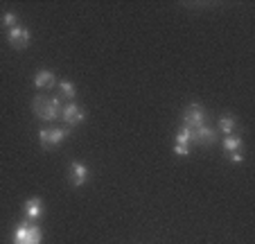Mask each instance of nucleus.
Masks as SVG:
<instances>
[{
	"label": "nucleus",
	"mask_w": 255,
	"mask_h": 244,
	"mask_svg": "<svg viewBox=\"0 0 255 244\" xmlns=\"http://www.w3.org/2000/svg\"><path fill=\"white\" fill-rule=\"evenodd\" d=\"M190 143H192V129L181 127V129L176 131V145H185V147H190Z\"/></svg>",
	"instance_id": "nucleus-14"
},
{
	"label": "nucleus",
	"mask_w": 255,
	"mask_h": 244,
	"mask_svg": "<svg viewBox=\"0 0 255 244\" xmlns=\"http://www.w3.org/2000/svg\"><path fill=\"white\" fill-rule=\"evenodd\" d=\"M192 143L203 145V147H208V145H215V143H217V131L210 129L208 125L199 127V129L192 131Z\"/></svg>",
	"instance_id": "nucleus-7"
},
{
	"label": "nucleus",
	"mask_w": 255,
	"mask_h": 244,
	"mask_svg": "<svg viewBox=\"0 0 255 244\" xmlns=\"http://www.w3.org/2000/svg\"><path fill=\"white\" fill-rule=\"evenodd\" d=\"M61 118L68 127H79L84 120H86V111H84L77 102H68L61 109Z\"/></svg>",
	"instance_id": "nucleus-5"
},
{
	"label": "nucleus",
	"mask_w": 255,
	"mask_h": 244,
	"mask_svg": "<svg viewBox=\"0 0 255 244\" xmlns=\"http://www.w3.org/2000/svg\"><path fill=\"white\" fill-rule=\"evenodd\" d=\"M235 129H237V122H235V118H233L231 113H226V115L219 118V131H222L224 136H233L235 134Z\"/></svg>",
	"instance_id": "nucleus-11"
},
{
	"label": "nucleus",
	"mask_w": 255,
	"mask_h": 244,
	"mask_svg": "<svg viewBox=\"0 0 255 244\" xmlns=\"http://www.w3.org/2000/svg\"><path fill=\"white\" fill-rule=\"evenodd\" d=\"M70 136V127H52V129H41L39 131V143L43 149L59 147L63 140Z\"/></svg>",
	"instance_id": "nucleus-3"
},
{
	"label": "nucleus",
	"mask_w": 255,
	"mask_h": 244,
	"mask_svg": "<svg viewBox=\"0 0 255 244\" xmlns=\"http://www.w3.org/2000/svg\"><path fill=\"white\" fill-rule=\"evenodd\" d=\"M16 25H20V23H18V16H16L14 11H7V14H2V27L11 29V27H16Z\"/></svg>",
	"instance_id": "nucleus-15"
},
{
	"label": "nucleus",
	"mask_w": 255,
	"mask_h": 244,
	"mask_svg": "<svg viewBox=\"0 0 255 244\" xmlns=\"http://www.w3.org/2000/svg\"><path fill=\"white\" fill-rule=\"evenodd\" d=\"M206 125V111H203L201 104H190L188 109L183 111V127L188 129H199V127Z\"/></svg>",
	"instance_id": "nucleus-4"
},
{
	"label": "nucleus",
	"mask_w": 255,
	"mask_h": 244,
	"mask_svg": "<svg viewBox=\"0 0 255 244\" xmlns=\"http://www.w3.org/2000/svg\"><path fill=\"white\" fill-rule=\"evenodd\" d=\"M25 217H27V222L41 220V217H43V199L32 197V199L25 201Z\"/></svg>",
	"instance_id": "nucleus-9"
},
{
	"label": "nucleus",
	"mask_w": 255,
	"mask_h": 244,
	"mask_svg": "<svg viewBox=\"0 0 255 244\" xmlns=\"http://www.w3.org/2000/svg\"><path fill=\"white\" fill-rule=\"evenodd\" d=\"M222 145H224V149H226L228 154H237V152H242V138L240 136H224V140H222Z\"/></svg>",
	"instance_id": "nucleus-12"
},
{
	"label": "nucleus",
	"mask_w": 255,
	"mask_h": 244,
	"mask_svg": "<svg viewBox=\"0 0 255 244\" xmlns=\"http://www.w3.org/2000/svg\"><path fill=\"white\" fill-rule=\"evenodd\" d=\"M231 161H233V163H242V161H244V156H242V152L231 154Z\"/></svg>",
	"instance_id": "nucleus-17"
},
{
	"label": "nucleus",
	"mask_w": 255,
	"mask_h": 244,
	"mask_svg": "<svg viewBox=\"0 0 255 244\" xmlns=\"http://www.w3.org/2000/svg\"><path fill=\"white\" fill-rule=\"evenodd\" d=\"M29 29L23 27V25H16V27L7 29V41H9V45L14 50H25L29 45Z\"/></svg>",
	"instance_id": "nucleus-6"
},
{
	"label": "nucleus",
	"mask_w": 255,
	"mask_h": 244,
	"mask_svg": "<svg viewBox=\"0 0 255 244\" xmlns=\"http://www.w3.org/2000/svg\"><path fill=\"white\" fill-rule=\"evenodd\" d=\"M41 242H43V233L32 222H20L14 231V238H11V244H41Z\"/></svg>",
	"instance_id": "nucleus-2"
},
{
	"label": "nucleus",
	"mask_w": 255,
	"mask_h": 244,
	"mask_svg": "<svg viewBox=\"0 0 255 244\" xmlns=\"http://www.w3.org/2000/svg\"><path fill=\"white\" fill-rule=\"evenodd\" d=\"M174 154H176V156H190V147H185V145H176V147H174Z\"/></svg>",
	"instance_id": "nucleus-16"
},
{
	"label": "nucleus",
	"mask_w": 255,
	"mask_h": 244,
	"mask_svg": "<svg viewBox=\"0 0 255 244\" xmlns=\"http://www.w3.org/2000/svg\"><path fill=\"white\" fill-rule=\"evenodd\" d=\"M61 100L59 97H43V95H36L32 100V111L36 118L45 120V122H50V120H57L59 115H61Z\"/></svg>",
	"instance_id": "nucleus-1"
},
{
	"label": "nucleus",
	"mask_w": 255,
	"mask_h": 244,
	"mask_svg": "<svg viewBox=\"0 0 255 244\" xmlns=\"http://www.w3.org/2000/svg\"><path fill=\"white\" fill-rule=\"evenodd\" d=\"M75 93H77V88L72 86V81H59V100H75Z\"/></svg>",
	"instance_id": "nucleus-13"
},
{
	"label": "nucleus",
	"mask_w": 255,
	"mask_h": 244,
	"mask_svg": "<svg viewBox=\"0 0 255 244\" xmlns=\"http://www.w3.org/2000/svg\"><path fill=\"white\" fill-rule=\"evenodd\" d=\"M54 81H57V75H54L52 70H48V68H43V70H39L36 75H34V84H36V88H52Z\"/></svg>",
	"instance_id": "nucleus-10"
},
{
	"label": "nucleus",
	"mask_w": 255,
	"mask_h": 244,
	"mask_svg": "<svg viewBox=\"0 0 255 244\" xmlns=\"http://www.w3.org/2000/svg\"><path fill=\"white\" fill-rule=\"evenodd\" d=\"M88 181V168L84 163H70V183L75 188L86 186Z\"/></svg>",
	"instance_id": "nucleus-8"
}]
</instances>
